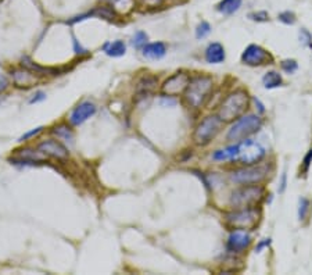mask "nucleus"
<instances>
[{
    "label": "nucleus",
    "mask_w": 312,
    "mask_h": 275,
    "mask_svg": "<svg viewBox=\"0 0 312 275\" xmlns=\"http://www.w3.org/2000/svg\"><path fill=\"white\" fill-rule=\"evenodd\" d=\"M214 81L208 75H197L190 78L189 85L183 93V99L191 108H200L210 99V95L213 92Z\"/></svg>",
    "instance_id": "nucleus-1"
},
{
    "label": "nucleus",
    "mask_w": 312,
    "mask_h": 275,
    "mask_svg": "<svg viewBox=\"0 0 312 275\" xmlns=\"http://www.w3.org/2000/svg\"><path fill=\"white\" fill-rule=\"evenodd\" d=\"M249 100H250L249 99V93L243 89H237V91L232 92L223 99L217 115L223 122L235 121L247 110Z\"/></svg>",
    "instance_id": "nucleus-2"
},
{
    "label": "nucleus",
    "mask_w": 312,
    "mask_h": 275,
    "mask_svg": "<svg viewBox=\"0 0 312 275\" xmlns=\"http://www.w3.org/2000/svg\"><path fill=\"white\" fill-rule=\"evenodd\" d=\"M265 196V189L258 183L243 185L236 191H233L230 196V205L236 208L246 207H257Z\"/></svg>",
    "instance_id": "nucleus-3"
},
{
    "label": "nucleus",
    "mask_w": 312,
    "mask_h": 275,
    "mask_svg": "<svg viewBox=\"0 0 312 275\" xmlns=\"http://www.w3.org/2000/svg\"><path fill=\"white\" fill-rule=\"evenodd\" d=\"M259 211L255 207L236 208L225 215L226 225L232 229H252L257 227L259 221Z\"/></svg>",
    "instance_id": "nucleus-4"
},
{
    "label": "nucleus",
    "mask_w": 312,
    "mask_h": 275,
    "mask_svg": "<svg viewBox=\"0 0 312 275\" xmlns=\"http://www.w3.org/2000/svg\"><path fill=\"white\" fill-rule=\"evenodd\" d=\"M261 125H262V120L259 118L258 115H243V117L237 118L235 124L230 127L226 138H228V140L240 142V140H243L247 137H250L252 134H255L257 131H259Z\"/></svg>",
    "instance_id": "nucleus-5"
},
{
    "label": "nucleus",
    "mask_w": 312,
    "mask_h": 275,
    "mask_svg": "<svg viewBox=\"0 0 312 275\" xmlns=\"http://www.w3.org/2000/svg\"><path fill=\"white\" fill-rule=\"evenodd\" d=\"M222 121L218 115H208L197 125V128L193 134V140L198 146L208 145L214 138L219 134L222 128Z\"/></svg>",
    "instance_id": "nucleus-6"
},
{
    "label": "nucleus",
    "mask_w": 312,
    "mask_h": 275,
    "mask_svg": "<svg viewBox=\"0 0 312 275\" xmlns=\"http://www.w3.org/2000/svg\"><path fill=\"white\" fill-rule=\"evenodd\" d=\"M239 149H237V156L235 160L242 163L244 166H252L261 161L265 156V149L257 142L246 139V140H240L239 143Z\"/></svg>",
    "instance_id": "nucleus-7"
},
{
    "label": "nucleus",
    "mask_w": 312,
    "mask_h": 275,
    "mask_svg": "<svg viewBox=\"0 0 312 275\" xmlns=\"http://www.w3.org/2000/svg\"><path fill=\"white\" fill-rule=\"evenodd\" d=\"M268 176L267 166H247L230 174V179L239 185H251L262 182Z\"/></svg>",
    "instance_id": "nucleus-8"
},
{
    "label": "nucleus",
    "mask_w": 312,
    "mask_h": 275,
    "mask_svg": "<svg viewBox=\"0 0 312 275\" xmlns=\"http://www.w3.org/2000/svg\"><path fill=\"white\" fill-rule=\"evenodd\" d=\"M189 81H190V76L186 72H176L161 85V93L168 98H174L181 93H185L187 85H189Z\"/></svg>",
    "instance_id": "nucleus-9"
},
{
    "label": "nucleus",
    "mask_w": 312,
    "mask_h": 275,
    "mask_svg": "<svg viewBox=\"0 0 312 275\" xmlns=\"http://www.w3.org/2000/svg\"><path fill=\"white\" fill-rule=\"evenodd\" d=\"M242 61L247 66H262L271 61V56L258 45H250L242 54Z\"/></svg>",
    "instance_id": "nucleus-10"
},
{
    "label": "nucleus",
    "mask_w": 312,
    "mask_h": 275,
    "mask_svg": "<svg viewBox=\"0 0 312 275\" xmlns=\"http://www.w3.org/2000/svg\"><path fill=\"white\" fill-rule=\"evenodd\" d=\"M38 149L47 157H53L57 160H65V159H68L69 156L68 149L62 143H60L59 140H54V139L43 140L42 143L38 145Z\"/></svg>",
    "instance_id": "nucleus-11"
},
{
    "label": "nucleus",
    "mask_w": 312,
    "mask_h": 275,
    "mask_svg": "<svg viewBox=\"0 0 312 275\" xmlns=\"http://www.w3.org/2000/svg\"><path fill=\"white\" fill-rule=\"evenodd\" d=\"M250 243H251V238L246 231L235 229L229 235L226 247H228V252L230 253H242L250 246Z\"/></svg>",
    "instance_id": "nucleus-12"
},
{
    "label": "nucleus",
    "mask_w": 312,
    "mask_h": 275,
    "mask_svg": "<svg viewBox=\"0 0 312 275\" xmlns=\"http://www.w3.org/2000/svg\"><path fill=\"white\" fill-rule=\"evenodd\" d=\"M96 113V104L92 102H82L72 110V113L69 115V122L72 125H81L86 120H89L92 115Z\"/></svg>",
    "instance_id": "nucleus-13"
},
{
    "label": "nucleus",
    "mask_w": 312,
    "mask_h": 275,
    "mask_svg": "<svg viewBox=\"0 0 312 275\" xmlns=\"http://www.w3.org/2000/svg\"><path fill=\"white\" fill-rule=\"evenodd\" d=\"M11 76L14 79V85L17 88H24L28 89L32 88L33 85L38 82V74L32 72L28 69H14L11 72Z\"/></svg>",
    "instance_id": "nucleus-14"
},
{
    "label": "nucleus",
    "mask_w": 312,
    "mask_h": 275,
    "mask_svg": "<svg viewBox=\"0 0 312 275\" xmlns=\"http://www.w3.org/2000/svg\"><path fill=\"white\" fill-rule=\"evenodd\" d=\"M158 85V79L153 75H145L139 79L136 85V96L137 99H145L147 96H150L153 92L156 91Z\"/></svg>",
    "instance_id": "nucleus-15"
},
{
    "label": "nucleus",
    "mask_w": 312,
    "mask_h": 275,
    "mask_svg": "<svg viewBox=\"0 0 312 275\" xmlns=\"http://www.w3.org/2000/svg\"><path fill=\"white\" fill-rule=\"evenodd\" d=\"M143 56L147 59H153V60H158L161 57H164L167 53V47L162 42H154V43H146L142 49Z\"/></svg>",
    "instance_id": "nucleus-16"
},
{
    "label": "nucleus",
    "mask_w": 312,
    "mask_h": 275,
    "mask_svg": "<svg viewBox=\"0 0 312 275\" xmlns=\"http://www.w3.org/2000/svg\"><path fill=\"white\" fill-rule=\"evenodd\" d=\"M206 60L210 64H219L225 60V49L221 43H211L206 49Z\"/></svg>",
    "instance_id": "nucleus-17"
},
{
    "label": "nucleus",
    "mask_w": 312,
    "mask_h": 275,
    "mask_svg": "<svg viewBox=\"0 0 312 275\" xmlns=\"http://www.w3.org/2000/svg\"><path fill=\"white\" fill-rule=\"evenodd\" d=\"M103 49L107 56H110V57H121L126 52V45L122 40H114V42L106 43Z\"/></svg>",
    "instance_id": "nucleus-18"
},
{
    "label": "nucleus",
    "mask_w": 312,
    "mask_h": 275,
    "mask_svg": "<svg viewBox=\"0 0 312 275\" xmlns=\"http://www.w3.org/2000/svg\"><path fill=\"white\" fill-rule=\"evenodd\" d=\"M237 149H239V146L233 145V146H229L226 149H222V150H217V152L214 153L213 157L214 160H219V161H223V160H235L237 156Z\"/></svg>",
    "instance_id": "nucleus-19"
},
{
    "label": "nucleus",
    "mask_w": 312,
    "mask_h": 275,
    "mask_svg": "<svg viewBox=\"0 0 312 275\" xmlns=\"http://www.w3.org/2000/svg\"><path fill=\"white\" fill-rule=\"evenodd\" d=\"M52 132H53L54 135H57V138H59L60 140L69 142V143H74V132H72V130L69 128L68 125H65V124H60V125L54 127Z\"/></svg>",
    "instance_id": "nucleus-20"
},
{
    "label": "nucleus",
    "mask_w": 312,
    "mask_h": 275,
    "mask_svg": "<svg viewBox=\"0 0 312 275\" xmlns=\"http://www.w3.org/2000/svg\"><path fill=\"white\" fill-rule=\"evenodd\" d=\"M243 0H222L218 4V11L223 14H233L242 6Z\"/></svg>",
    "instance_id": "nucleus-21"
},
{
    "label": "nucleus",
    "mask_w": 312,
    "mask_h": 275,
    "mask_svg": "<svg viewBox=\"0 0 312 275\" xmlns=\"http://www.w3.org/2000/svg\"><path fill=\"white\" fill-rule=\"evenodd\" d=\"M262 82H264V86H265L267 89L278 88V86L282 85V76H281L279 72H276V71H269L268 74L264 75Z\"/></svg>",
    "instance_id": "nucleus-22"
},
{
    "label": "nucleus",
    "mask_w": 312,
    "mask_h": 275,
    "mask_svg": "<svg viewBox=\"0 0 312 275\" xmlns=\"http://www.w3.org/2000/svg\"><path fill=\"white\" fill-rule=\"evenodd\" d=\"M23 67L24 69H31L32 72H35V74H38V75H42V74H46V72H56L54 69H45V67H40L38 64H35L33 61L31 60L30 57H23Z\"/></svg>",
    "instance_id": "nucleus-23"
},
{
    "label": "nucleus",
    "mask_w": 312,
    "mask_h": 275,
    "mask_svg": "<svg viewBox=\"0 0 312 275\" xmlns=\"http://www.w3.org/2000/svg\"><path fill=\"white\" fill-rule=\"evenodd\" d=\"M91 13L92 15H99V17H103V18L110 20V21H113V20L117 18V13H115V10L113 7H99L91 11Z\"/></svg>",
    "instance_id": "nucleus-24"
},
{
    "label": "nucleus",
    "mask_w": 312,
    "mask_h": 275,
    "mask_svg": "<svg viewBox=\"0 0 312 275\" xmlns=\"http://www.w3.org/2000/svg\"><path fill=\"white\" fill-rule=\"evenodd\" d=\"M210 32H211V25L208 23H206V21H203V23L197 27V30H196V36H197V39H203L206 38V36H208Z\"/></svg>",
    "instance_id": "nucleus-25"
},
{
    "label": "nucleus",
    "mask_w": 312,
    "mask_h": 275,
    "mask_svg": "<svg viewBox=\"0 0 312 275\" xmlns=\"http://www.w3.org/2000/svg\"><path fill=\"white\" fill-rule=\"evenodd\" d=\"M147 34L143 32V31H137L136 34H135V36H133V45L136 46V47H143V46L147 43Z\"/></svg>",
    "instance_id": "nucleus-26"
},
{
    "label": "nucleus",
    "mask_w": 312,
    "mask_h": 275,
    "mask_svg": "<svg viewBox=\"0 0 312 275\" xmlns=\"http://www.w3.org/2000/svg\"><path fill=\"white\" fill-rule=\"evenodd\" d=\"M308 208H310V202L305 198L300 199V207H298V218L303 221L307 217V213H308Z\"/></svg>",
    "instance_id": "nucleus-27"
},
{
    "label": "nucleus",
    "mask_w": 312,
    "mask_h": 275,
    "mask_svg": "<svg viewBox=\"0 0 312 275\" xmlns=\"http://www.w3.org/2000/svg\"><path fill=\"white\" fill-rule=\"evenodd\" d=\"M279 20L284 24L293 25V24L296 23V15H294V13H291V11H283V13L279 14Z\"/></svg>",
    "instance_id": "nucleus-28"
},
{
    "label": "nucleus",
    "mask_w": 312,
    "mask_h": 275,
    "mask_svg": "<svg viewBox=\"0 0 312 275\" xmlns=\"http://www.w3.org/2000/svg\"><path fill=\"white\" fill-rule=\"evenodd\" d=\"M281 66H282L283 71H286L287 74H293V72L298 69L297 63H296L294 60H284L282 61V64H281Z\"/></svg>",
    "instance_id": "nucleus-29"
},
{
    "label": "nucleus",
    "mask_w": 312,
    "mask_h": 275,
    "mask_svg": "<svg viewBox=\"0 0 312 275\" xmlns=\"http://www.w3.org/2000/svg\"><path fill=\"white\" fill-rule=\"evenodd\" d=\"M251 18L252 21H258V23H265L269 20V15H268L267 11H258V13H251L249 15Z\"/></svg>",
    "instance_id": "nucleus-30"
},
{
    "label": "nucleus",
    "mask_w": 312,
    "mask_h": 275,
    "mask_svg": "<svg viewBox=\"0 0 312 275\" xmlns=\"http://www.w3.org/2000/svg\"><path fill=\"white\" fill-rule=\"evenodd\" d=\"M300 39H301V42H303L305 46H310V47H312V36L308 31L301 30V32H300Z\"/></svg>",
    "instance_id": "nucleus-31"
},
{
    "label": "nucleus",
    "mask_w": 312,
    "mask_h": 275,
    "mask_svg": "<svg viewBox=\"0 0 312 275\" xmlns=\"http://www.w3.org/2000/svg\"><path fill=\"white\" fill-rule=\"evenodd\" d=\"M43 130V127H38V128H35V130L30 131V132H27V134H24L23 137L20 138V142H24V140H27V139H30L32 137H36L38 134H40Z\"/></svg>",
    "instance_id": "nucleus-32"
},
{
    "label": "nucleus",
    "mask_w": 312,
    "mask_h": 275,
    "mask_svg": "<svg viewBox=\"0 0 312 275\" xmlns=\"http://www.w3.org/2000/svg\"><path fill=\"white\" fill-rule=\"evenodd\" d=\"M7 86H8V79L4 75H1V74H0V92L6 91V89H7Z\"/></svg>",
    "instance_id": "nucleus-33"
},
{
    "label": "nucleus",
    "mask_w": 312,
    "mask_h": 275,
    "mask_svg": "<svg viewBox=\"0 0 312 275\" xmlns=\"http://www.w3.org/2000/svg\"><path fill=\"white\" fill-rule=\"evenodd\" d=\"M303 163H304V170H308V167H310V164L312 163V149L310 150V152H308V154L305 156L304 161H303Z\"/></svg>",
    "instance_id": "nucleus-34"
},
{
    "label": "nucleus",
    "mask_w": 312,
    "mask_h": 275,
    "mask_svg": "<svg viewBox=\"0 0 312 275\" xmlns=\"http://www.w3.org/2000/svg\"><path fill=\"white\" fill-rule=\"evenodd\" d=\"M46 98V95L43 93V92H38L36 95H35V98H32L31 99V103H36V102H39V100H43Z\"/></svg>",
    "instance_id": "nucleus-35"
},
{
    "label": "nucleus",
    "mask_w": 312,
    "mask_h": 275,
    "mask_svg": "<svg viewBox=\"0 0 312 275\" xmlns=\"http://www.w3.org/2000/svg\"><path fill=\"white\" fill-rule=\"evenodd\" d=\"M269 243H271V239H265V242H261V243L258 244V247H257V250H261V249H262V247H264V246H269Z\"/></svg>",
    "instance_id": "nucleus-36"
},
{
    "label": "nucleus",
    "mask_w": 312,
    "mask_h": 275,
    "mask_svg": "<svg viewBox=\"0 0 312 275\" xmlns=\"http://www.w3.org/2000/svg\"><path fill=\"white\" fill-rule=\"evenodd\" d=\"M284 186H286V174H283V176H282V186H281V189H279V191H281V192L284 191Z\"/></svg>",
    "instance_id": "nucleus-37"
}]
</instances>
